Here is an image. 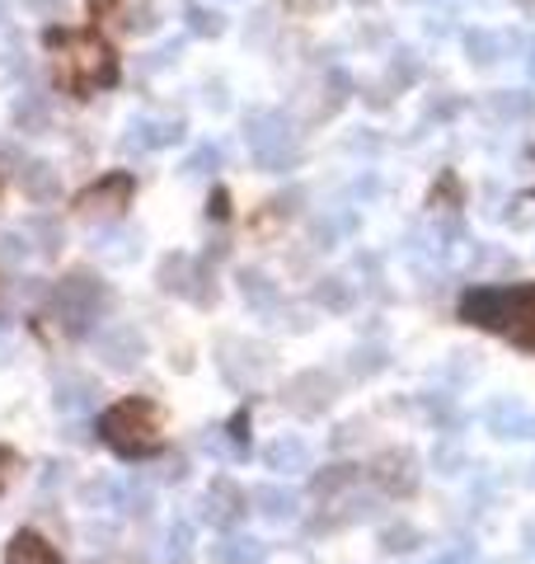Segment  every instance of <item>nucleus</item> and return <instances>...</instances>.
Wrapping results in <instances>:
<instances>
[{"label":"nucleus","mask_w":535,"mask_h":564,"mask_svg":"<svg viewBox=\"0 0 535 564\" xmlns=\"http://www.w3.org/2000/svg\"><path fill=\"white\" fill-rule=\"evenodd\" d=\"M409 5H423V0H409Z\"/></svg>","instance_id":"20"},{"label":"nucleus","mask_w":535,"mask_h":564,"mask_svg":"<svg viewBox=\"0 0 535 564\" xmlns=\"http://www.w3.org/2000/svg\"><path fill=\"white\" fill-rule=\"evenodd\" d=\"M127 29H132V33H156V29H160V10H156V5H150V0H141V5H137V10H132V20H127Z\"/></svg>","instance_id":"12"},{"label":"nucleus","mask_w":535,"mask_h":564,"mask_svg":"<svg viewBox=\"0 0 535 564\" xmlns=\"http://www.w3.org/2000/svg\"><path fill=\"white\" fill-rule=\"evenodd\" d=\"M20 184H24L29 198H38V203H53V198H57V174H53V165H47V160L24 165V170H20Z\"/></svg>","instance_id":"7"},{"label":"nucleus","mask_w":535,"mask_h":564,"mask_svg":"<svg viewBox=\"0 0 535 564\" xmlns=\"http://www.w3.org/2000/svg\"><path fill=\"white\" fill-rule=\"evenodd\" d=\"M320 302H329V306H348V302H353V292H348V282H343V278H329L325 287H320Z\"/></svg>","instance_id":"13"},{"label":"nucleus","mask_w":535,"mask_h":564,"mask_svg":"<svg viewBox=\"0 0 535 564\" xmlns=\"http://www.w3.org/2000/svg\"><path fill=\"white\" fill-rule=\"evenodd\" d=\"M10 564H61V555L47 545L38 532H20L10 541V551H5Z\"/></svg>","instance_id":"5"},{"label":"nucleus","mask_w":535,"mask_h":564,"mask_svg":"<svg viewBox=\"0 0 535 564\" xmlns=\"http://www.w3.org/2000/svg\"><path fill=\"white\" fill-rule=\"evenodd\" d=\"M460 320L479 329H503L512 343L535 348V287H475L460 302Z\"/></svg>","instance_id":"1"},{"label":"nucleus","mask_w":535,"mask_h":564,"mask_svg":"<svg viewBox=\"0 0 535 564\" xmlns=\"http://www.w3.org/2000/svg\"><path fill=\"white\" fill-rule=\"evenodd\" d=\"M5 14H10V0H0V24H5Z\"/></svg>","instance_id":"17"},{"label":"nucleus","mask_w":535,"mask_h":564,"mask_svg":"<svg viewBox=\"0 0 535 564\" xmlns=\"http://www.w3.org/2000/svg\"><path fill=\"white\" fill-rule=\"evenodd\" d=\"M531 76H535V43H531Z\"/></svg>","instance_id":"19"},{"label":"nucleus","mask_w":535,"mask_h":564,"mask_svg":"<svg viewBox=\"0 0 535 564\" xmlns=\"http://www.w3.org/2000/svg\"><path fill=\"white\" fill-rule=\"evenodd\" d=\"M183 10H189V29L197 33V38H216V33L226 29L221 14H212V10H203V5H183Z\"/></svg>","instance_id":"10"},{"label":"nucleus","mask_w":535,"mask_h":564,"mask_svg":"<svg viewBox=\"0 0 535 564\" xmlns=\"http://www.w3.org/2000/svg\"><path fill=\"white\" fill-rule=\"evenodd\" d=\"M99 438L123 456H150L160 447V414L146 401H123L99 419Z\"/></svg>","instance_id":"2"},{"label":"nucleus","mask_w":535,"mask_h":564,"mask_svg":"<svg viewBox=\"0 0 535 564\" xmlns=\"http://www.w3.org/2000/svg\"><path fill=\"white\" fill-rule=\"evenodd\" d=\"M90 5H94V10H109V5H113V0H90Z\"/></svg>","instance_id":"18"},{"label":"nucleus","mask_w":535,"mask_h":564,"mask_svg":"<svg viewBox=\"0 0 535 564\" xmlns=\"http://www.w3.org/2000/svg\"><path fill=\"white\" fill-rule=\"evenodd\" d=\"M465 53H470L475 66H498V61H503V33L470 29V33H465Z\"/></svg>","instance_id":"6"},{"label":"nucleus","mask_w":535,"mask_h":564,"mask_svg":"<svg viewBox=\"0 0 535 564\" xmlns=\"http://www.w3.org/2000/svg\"><path fill=\"white\" fill-rule=\"evenodd\" d=\"M207 165H216V151H212V146H203V151H197V156L189 160V174H203Z\"/></svg>","instance_id":"15"},{"label":"nucleus","mask_w":535,"mask_h":564,"mask_svg":"<svg viewBox=\"0 0 535 564\" xmlns=\"http://www.w3.org/2000/svg\"><path fill=\"white\" fill-rule=\"evenodd\" d=\"M14 123H20L24 132L43 127V123H47V99H43V94H24L20 104H14Z\"/></svg>","instance_id":"9"},{"label":"nucleus","mask_w":535,"mask_h":564,"mask_svg":"<svg viewBox=\"0 0 535 564\" xmlns=\"http://www.w3.org/2000/svg\"><path fill=\"white\" fill-rule=\"evenodd\" d=\"M428 33H432V38H442V33H451V14H442V20L432 14V20H428Z\"/></svg>","instance_id":"16"},{"label":"nucleus","mask_w":535,"mask_h":564,"mask_svg":"<svg viewBox=\"0 0 535 564\" xmlns=\"http://www.w3.org/2000/svg\"><path fill=\"white\" fill-rule=\"evenodd\" d=\"M127 193H132V179L127 174H113L109 184H99V189H90L86 198H80V212H123L127 207Z\"/></svg>","instance_id":"4"},{"label":"nucleus","mask_w":535,"mask_h":564,"mask_svg":"<svg viewBox=\"0 0 535 564\" xmlns=\"http://www.w3.org/2000/svg\"><path fill=\"white\" fill-rule=\"evenodd\" d=\"M24 10H33V14H43V20H61L66 14V0H20Z\"/></svg>","instance_id":"14"},{"label":"nucleus","mask_w":535,"mask_h":564,"mask_svg":"<svg viewBox=\"0 0 535 564\" xmlns=\"http://www.w3.org/2000/svg\"><path fill=\"white\" fill-rule=\"evenodd\" d=\"M76 76H80V86H109V80L118 76V61H113L109 43L76 38Z\"/></svg>","instance_id":"3"},{"label":"nucleus","mask_w":535,"mask_h":564,"mask_svg":"<svg viewBox=\"0 0 535 564\" xmlns=\"http://www.w3.org/2000/svg\"><path fill=\"white\" fill-rule=\"evenodd\" d=\"M390 80H395V86H413V80H418V53H413V47H399V53H395Z\"/></svg>","instance_id":"11"},{"label":"nucleus","mask_w":535,"mask_h":564,"mask_svg":"<svg viewBox=\"0 0 535 564\" xmlns=\"http://www.w3.org/2000/svg\"><path fill=\"white\" fill-rule=\"evenodd\" d=\"M489 109L498 113V119H512V123H531L535 119V94L526 90H503L489 99Z\"/></svg>","instance_id":"8"}]
</instances>
